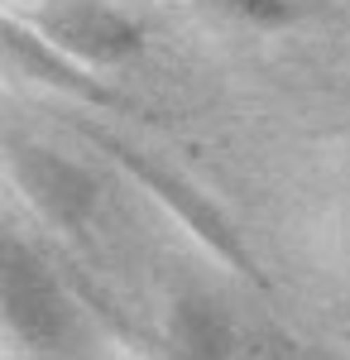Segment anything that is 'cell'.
<instances>
[{
	"mask_svg": "<svg viewBox=\"0 0 350 360\" xmlns=\"http://www.w3.org/2000/svg\"><path fill=\"white\" fill-rule=\"evenodd\" d=\"M106 149L115 154V164L130 168L139 183L159 197L163 207H173V217L188 226V231H192V236H197L207 250H212V255H221L231 269H240V274L254 278V259H249V250L240 245V236L231 231V221L216 212V202H207V193H197L183 173H173V168L154 164L149 154H139V149H130V144H115V139H106Z\"/></svg>",
	"mask_w": 350,
	"mask_h": 360,
	"instance_id": "obj_4",
	"label": "cell"
},
{
	"mask_svg": "<svg viewBox=\"0 0 350 360\" xmlns=\"http://www.w3.org/2000/svg\"><path fill=\"white\" fill-rule=\"evenodd\" d=\"M5 327L34 356H67L77 346V312L53 269L15 236H5Z\"/></svg>",
	"mask_w": 350,
	"mask_h": 360,
	"instance_id": "obj_1",
	"label": "cell"
},
{
	"mask_svg": "<svg viewBox=\"0 0 350 360\" xmlns=\"http://www.w3.org/2000/svg\"><path fill=\"white\" fill-rule=\"evenodd\" d=\"M34 29L86 68H120L149 49L144 25L110 0H44L34 10Z\"/></svg>",
	"mask_w": 350,
	"mask_h": 360,
	"instance_id": "obj_2",
	"label": "cell"
},
{
	"mask_svg": "<svg viewBox=\"0 0 350 360\" xmlns=\"http://www.w3.org/2000/svg\"><path fill=\"white\" fill-rule=\"evenodd\" d=\"M226 20H240V25H254V29H283L297 20V5L293 0H197Z\"/></svg>",
	"mask_w": 350,
	"mask_h": 360,
	"instance_id": "obj_7",
	"label": "cell"
},
{
	"mask_svg": "<svg viewBox=\"0 0 350 360\" xmlns=\"http://www.w3.org/2000/svg\"><path fill=\"white\" fill-rule=\"evenodd\" d=\"M235 327L207 293H183L168 307V356L173 360H231Z\"/></svg>",
	"mask_w": 350,
	"mask_h": 360,
	"instance_id": "obj_6",
	"label": "cell"
},
{
	"mask_svg": "<svg viewBox=\"0 0 350 360\" xmlns=\"http://www.w3.org/2000/svg\"><path fill=\"white\" fill-rule=\"evenodd\" d=\"M5 63L29 77V82H44V86H58L77 101H110V91L101 82H91L86 72L77 68V58H67L63 49H53L44 34H34L25 25H5Z\"/></svg>",
	"mask_w": 350,
	"mask_h": 360,
	"instance_id": "obj_5",
	"label": "cell"
},
{
	"mask_svg": "<svg viewBox=\"0 0 350 360\" xmlns=\"http://www.w3.org/2000/svg\"><path fill=\"white\" fill-rule=\"evenodd\" d=\"M10 178L20 183V193L63 231H86V221L96 217V202H101V183L91 178V168L63 159L44 144H25L15 139L10 144Z\"/></svg>",
	"mask_w": 350,
	"mask_h": 360,
	"instance_id": "obj_3",
	"label": "cell"
}]
</instances>
